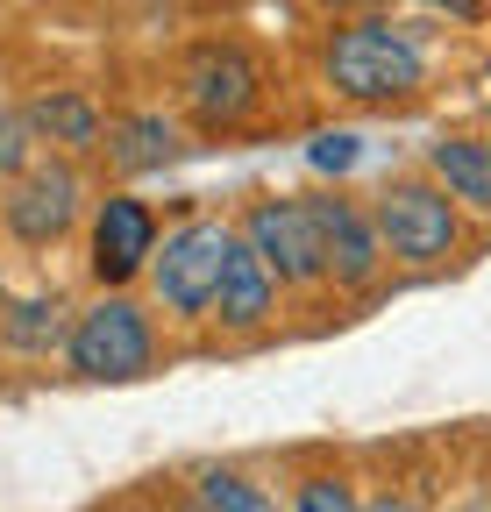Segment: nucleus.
Wrapping results in <instances>:
<instances>
[{
	"label": "nucleus",
	"mask_w": 491,
	"mask_h": 512,
	"mask_svg": "<svg viewBox=\"0 0 491 512\" xmlns=\"http://www.w3.org/2000/svg\"><path fill=\"white\" fill-rule=\"evenodd\" d=\"M164 249V221L150 200H136V192H107V200L93 207L86 221V271L100 292H129L136 278H150Z\"/></svg>",
	"instance_id": "nucleus-8"
},
{
	"label": "nucleus",
	"mask_w": 491,
	"mask_h": 512,
	"mask_svg": "<svg viewBox=\"0 0 491 512\" xmlns=\"http://www.w3.org/2000/svg\"><path fill=\"white\" fill-rule=\"evenodd\" d=\"M72 320L79 306H65V292H29V299H8V313H0V342H8L15 356H65L72 342Z\"/></svg>",
	"instance_id": "nucleus-14"
},
{
	"label": "nucleus",
	"mask_w": 491,
	"mask_h": 512,
	"mask_svg": "<svg viewBox=\"0 0 491 512\" xmlns=\"http://www.w3.org/2000/svg\"><path fill=\"white\" fill-rule=\"evenodd\" d=\"M363 512H420L413 491H378V498H363Z\"/></svg>",
	"instance_id": "nucleus-19"
},
{
	"label": "nucleus",
	"mask_w": 491,
	"mask_h": 512,
	"mask_svg": "<svg viewBox=\"0 0 491 512\" xmlns=\"http://www.w3.org/2000/svg\"><path fill=\"white\" fill-rule=\"evenodd\" d=\"M278 292H285V285L235 242L228 278H221V299H214V328H221V335H257V328H271V320H278Z\"/></svg>",
	"instance_id": "nucleus-13"
},
{
	"label": "nucleus",
	"mask_w": 491,
	"mask_h": 512,
	"mask_svg": "<svg viewBox=\"0 0 491 512\" xmlns=\"http://www.w3.org/2000/svg\"><path fill=\"white\" fill-rule=\"evenodd\" d=\"M22 121H29L36 157H65V164H79V157L107 150V121H114V114L100 107L93 86H36V93L22 100Z\"/></svg>",
	"instance_id": "nucleus-10"
},
{
	"label": "nucleus",
	"mask_w": 491,
	"mask_h": 512,
	"mask_svg": "<svg viewBox=\"0 0 491 512\" xmlns=\"http://www.w3.org/2000/svg\"><path fill=\"white\" fill-rule=\"evenodd\" d=\"M0 107H15V100H8V86H0Z\"/></svg>",
	"instance_id": "nucleus-22"
},
{
	"label": "nucleus",
	"mask_w": 491,
	"mask_h": 512,
	"mask_svg": "<svg viewBox=\"0 0 491 512\" xmlns=\"http://www.w3.org/2000/svg\"><path fill=\"white\" fill-rule=\"evenodd\" d=\"M86 221V171L65 157H36L22 178L0 185V228L22 249H57Z\"/></svg>",
	"instance_id": "nucleus-7"
},
{
	"label": "nucleus",
	"mask_w": 491,
	"mask_h": 512,
	"mask_svg": "<svg viewBox=\"0 0 491 512\" xmlns=\"http://www.w3.org/2000/svg\"><path fill=\"white\" fill-rule=\"evenodd\" d=\"M186 157V128L171 107H121L107 121V171L114 178H150Z\"/></svg>",
	"instance_id": "nucleus-11"
},
{
	"label": "nucleus",
	"mask_w": 491,
	"mask_h": 512,
	"mask_svg": "<svg viewBox=\"0 0 491 512\" xmlns=\"http://www.w3.org/2000/svg\"><path fill=\"white\" fill-rule=\"evenodd\" d=\"M285 512H363V491L342 470H306L285 498Z\"/></svg>",
	"instance_id": "nucleus-16"
},
{
	"label": "nucleus",
	"mask_w": 491,
	"mask_h": 512,
	"mask_svg": "<svg viewBox=\"0 0 491 512\" xmlns=\"http://www.w3.org/2000/svg\"><path fill=\"white\" fill-rule=\"evenodd\" d=\"M306 157H314V171H349V164H356V136H349V128L314 136V150H306Z\"/></svg>",
	"instance_id": "nucleus-18"
},
{
	"label": "nucleus",
	"mask_w": 491,
	"mask_h": 512,
	"mask_svg": "<svg viewBox=\"0 0 491 512\" xmlns=\"http://www.w3.org/2000/svg\"><path fill=\"white\" fill-rule=\"evenodd\" d=\"M442 512H491V505H442Z\"/></svg>",
	"instance_id": "nucleus-20"
},
{
	"label": "nucleus",
	"mask_w": 491,
	"mask_h": 512,
	"mask_svg": "<svg viewBox=\"0 0 491 512\" xmlns=\"http://www.w3.org/2000/svg\"><path fill=\"white\" fill-rule=\"evenodd\" d=\"M36 164V143H29V121H22V100L15 107H0V185L22 178Z\"/></svg>",
	"instance_id": "nucleus-17"
},
{
	"label": "nucleus",
	"mask_w": 491,
	"mask_h": 512,
	"mask_svg": "<svg viewBox=\"0 0 491 512\" xmlns=\"http://www.w3.org/2000/svg\"><path fill=\"white\" fill-rule=\"evenodd\" d=\"M235 221L221 214H193L164 228V249L150 264V306L164 320H178V328H200V320H214V299H221V278H228V256H235Z\"/></svg>",
	"instance_id": "nucleus-3"
},
{
	"label": "nucleus",
	"mask_w": 491,
	"mask_h": 512,
	"mask_svg": "<svg viewBox=\"0 0 491 512\" xmlns=\"http://www.w3.org/2000/svg\"><path fill=\"white\" fill-rule=\"evenodd\" d=\"M306 214H314V235H321L328 285L371 292L378 271H385V242H378L371 200H356V192H306Z\"/></svg>",
	"instance_id": "nucleus-9"
},
{
	"label": "nucleus",
	"mask_w": 491,
	"mask_h": 512,
	"mask_svg": "<svg viewBox=\"0 0 491 512\" xmlns=\"http://www.w3.org/2000/svg\"><path fill=\"white\" fill-rule=\"evenodd\" d=\"M0 313H8V278H0Z\"/></svg>",
	"instance_id": "nucleus-21"
},
{
	"label": "nucleus",
	"mask_w": 491,
	"mask_h": 512,
	"mask_svg": "<svg viewBox=\"0 0 491 512\" xmlns=\"http://www.w3.org/2000/svg\"><path fill=\"white\" fill-rule=\"evenodd\" d=\"M171 93L186 107L193 128L207 136H235V128H250L271 100V72L264 57L242 43V36H193L171 64Z\"/></svg>",
	"instance_id": "nucleus-2"
},
{
	"label": "nucleus",
	"mask_w": 491,
	"mask_h": 512,
	"mask_svg": "<svg viewBox=\"0 0 491 512\" xmlns=\"http://www.w3.org/2000/svg\"><path fill=\"white\" fill-rule=\"evenodd\" d=\"M371 221H378V242H385V264H406V271H435L463 249V207L427 171L385 178L371 192Z\"/></svg>",
	"instance_id": "nucleus-4"
},
{
	"label": "nucleus",
	"mask_w": 491,
	"mask_h": 512,
	"mask_svg": "<svg viewBox=\"0 0 491 512\" xmlns=\"http://www.w3.org/2000/svg\"><path fill=\"white\" fill-rule=\"evenodd\" d=\"M427 178H435L463 214H491V136L442 128V136L427 143Z\"/></svg>",
	"instance_id": "nucleus-12"
},
{
	"label": "nucleus",
	"mask_w": 491,
	"mask_h": 512,
	"mask_svg": "<svg viewBox=\"0 0 491 512\" xmlns=\"http://www.w3.org/2000/svg\"><path fill=\"white\" fill-rule=\"evenodd\" d=\"M200 512H285L250 470H228V463H207V470H193V491H186Z\"/></svg>",
	"instance_id": "nucleus-15"
},
{
	"label": "nucleus",
	"mask_w": 491,
	"mask_h": 512,
	"mask_svg": "<svg viewBox=\"0 0 491 512\" xmlns=\"http://www.w3.org/2000/svg\"><path fill=\"white\" fill-rule=\"evenodd\" d=\"M65 370L86 377V384H136V377H150L157 370V313L136 292H100L72 320Z\"/></svg>",
	"instance_id": "nucleus-5"
},
{
	"label": "nucleus",
	"mask_w": 491,
	"mask_h": 512,
	"mask_svg": "<svg viewBox=\"0 0 491 512\" xmlns=\"http://www.w3.org/2000/svg\"><path fill=\"white\" fill-rule=\"evenodd\" d=\"M321 86L349 107H406L427 86V43L399 15H342L321 36Z\"/></svg>",
	"instance_id": "nucleus-1"
},
{
	"label": "nucleus",
	"mask_w": 491,
	"mask_h": 512,
	"mask_svg": "<svg viewBox=\"0 0 491 512\" xmlns=\"http://www.w3.org/2000/svg\"><path fill=\"white\" fill-rule=\"evenodd\" d=\"M235 235H242V249H250L285 292L328 285L321 235H314V214H306V192H257V200L235 214Z\"/></svg>",
	"instance_id": "nucleus-6"
}]
</instances>
